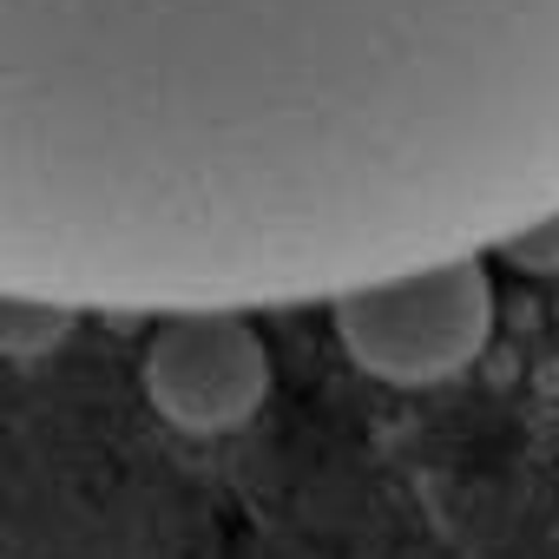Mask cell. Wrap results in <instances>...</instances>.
Returning a JSON list of instances; mask_svg holds the SVG:
<instances>
[{
    "instance_id": "cell-4",
    "label": "cell",
    "mask_w": 559,
    "mask_h": 559,
    "mask_svg": "<svg viewBox=\"0 0 559 559\" xmlns=\"http://www.w3.org/2000/svg\"><path fill=\"white\" fill-rule=\"evenodd\" d=\"M67 310L27 304V297H0V356H47L67 343Z\"/></svg>"
},
{
    "instance_id": "cell-5",
    "label": "cell",
    "mask_w": 559,
    "mask_h": 559,
    "mask_svg": "<svg viewBox=\"0 0 559 559\" xmlns=\"http://www.w3.org/2000/svg\"><path fill=\"white\" fill-rule=\"evenodd\" d=\"M487 257H500V263L520 270V276H559V211H552V217H533V224L513 230V237H500Z\"/></svg>"
},
{
    "instance_id": "cell-2",
    "label": "cell",
    "mask_w": 559,
    "mask_h": 559,
    "mask_svg": "<svg viewBox=\"0 0 559 559\" xmlns=\"http://www.w3.org/2000/svg\"><path fill=\"white\" fill-rule=\"evenodd\" d=\"M343 356L389 389H435L480 362L500 323L487 257H448L330 297Z\"/></svg>"
},
{
    "instance_id": "cell-1",
    "label": "cell",
    "mask_w": 559,
    "mask_h": 559,
    "mask_svg": "<svg viewBox=\"0 0 559 559\" xmlns=\"http://www.w3.org/2000/svg\"><path fill=\"white\" fill-rule=\"evenodd\" d=\"M559 211V0H0V297H343Z\"/></svg>"
},
{
    "instance_id": "cell-3",
    "label": "cell",
    "mask_w": 559,
    "mask_h": 559,
    "mask_svg": "<svg viewBox=\"0 0 559 559\" xmlns=\"http://www.w3.org/2000/svg\"><path fill=\"white\" fill-rule=\"evenodd\" d=\"M270 343L243 310H178L158 317L139 349V389L178 435H230L270 395Z\"/></svg>"
}]
</instances>
